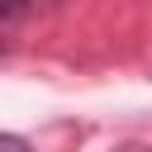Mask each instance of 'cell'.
I'll list each match as a JSON object with an SVG mask.
<instances>
[{
	"label": "cell",
	"instance_id": "3957f363",
	"mask_svg": "<svg viewBox=\"0 0 152 152\" xmlns=\"http://www.w3.org/2000/svg\"><path fill=\"white\" fill-rule=\"evenodd\" d=\"M114 152H152V142H124V147H114Z\"/></svg>",
	"mask_w": 152,
	"mask_h": 152
},
{
	"label": "cell",
	"instance_id": "7a4b0ae2",
	"mask_svg": "<svg viewBox=\"0 0 152 152\" xmlns=\"http://www.w3.org/2000/svg\"><path fill=\"white\" fill-rule=\"evenodd\" d=\"M0 152H33V142L19 133H0Z\"/></svg>",
	"mask_w": 152,
	"mask_h": 152
},
{
	"label": "cell",
	"instance_id": "6da1fadb",
	"mask_svg": "<svg viewBox=\"0 0 152 152\" xmlns=\"http://www.w3.org/2000/svg\"><path fill=\"white\" fill-rule=\"evenodd\" d=\"M28 14H33V0H0V19L5 24H19Z\"/></svg>",
	"mask_w": 152,
	"mask_h": 152
}]
</instances>
